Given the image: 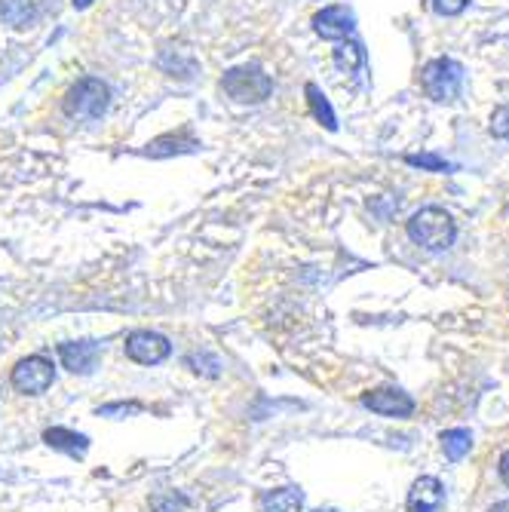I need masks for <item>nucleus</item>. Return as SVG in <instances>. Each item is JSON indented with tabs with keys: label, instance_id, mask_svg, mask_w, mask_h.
<instances>
[{
	"label": "nucleus",
	"instance_id": "f257e3e1",
	"mask_svg": "<svg viewBox=\"0 0 509 512\" xmlns=\"http://www.w3.org/2000/svg\"><path fill=\"white\" fill-rule=\"evenodd\" d=\"M454 237H457V224L439 206H427L421 212H414L411 221H408V240L414 246L427 249V252H445V249H451Z\"/></svg>",
	"mask_w": 509,
	"mask_h": 512
},
{
	"label": "nucleus",
	"instance_id": "f03ea898",
	"mask_svg": "<svg viewBox=\"0 0 509 512\" xmlns=\"http://www.w3.org/2000/svg\"><path fill=\"white\" fill-rule=\"evenodd\" d=\"M108 105H111V89L99 77L77 80L65 92V102H62V108L71 120H99V117H105Z\"/></svg>",
	"mask_w": 509,
	"mask_h": 512
},
{
	"label": "nucleus",
	"instance_id": "7ed1b4c3",
	"mask_svg": "<svg viewBox=\"0 0 509 512\" xmlns=\"http://www.w3.org/2000/svg\"><path fill=\"white\" fill-rule=\"evenodd\" d=\"M221 89L240 105H258L273 92V80L258 65H237L221 77Z\"/></svg>",
	"mask_w": 509,
	"mask_h": 512
},
{
	"label": "nucleus",
	"instance_id": "20e7f679",
	"mask_svg": "<svg viewBox=\"0 0 509 512\" xmlns=\"http://www.w3.org/2000/svg\"><path fill=\"white\" fill-rule=\"evenodd\" d=\"M421 83H424V92L433 102L451 105L460 99V92H464V65L454 62V59H433L424 68Z\"/></svg>",
	"mask_w": 509,
	"mask_h": 512
},
{
	"label": "nucleus",
	"instance_id": "39448f33",
	"mask_svg": "<svg viewBox=\"0 0 509 512\" xmlns=\"http://www.w3.org/2000/svg\"><path fill=\"white\" fill-rule=\"evenodd\" d=\"M56 381V368L50 359L43 356H28L13 368V387L25 396H40L53 387Z\"/></svg>",
	"mask_w": 509,
	"mask_h": 512
},
{
	"label": "nucleus",
	"instance_id": "423d86ee",
	"mask_svg": "<svg viewBox=\"0 0 509 512\" xmlns=\"http://www.w3.org/2000/svg\"><path fill=\"white\" fill-rule=\"evenodd\" d=\"M172 353V344L157 332H132L126 338V356L138 365H157Z\"/></svg>",
	"mask_w": 509,
	"mask_h": 512
},
{
	"label": "nucleus",
	"instance_id": "0eeeda50",
	"mask_svg": "<svg viewBox=\"0 0 509 512\" xmlns=\"http://www.w3.org/2000/svg\"><path fill=\"white\" fill-rule=\"evenodd\" d=\"M313 31L319 37H326V40H347L356 31V16L344 4L326 7V10H319L313 16Z\"/></svg>",
	"mask_w": 509,
	"mask_h": 512
},
{
	"label": "nucleus",
	"instance_id": "6e6552de",
	"mask_svg": "<svg viewBox=\"0 0 509 512\" xmlns=\"http://www.w3.org/2000/svg\"><path fill=\"white\" fill-rule=\"evenodd\" d=\"M59 359L74 375H92L102 359V347L96 341H68L59 347Z\"/></svg>",
	"mask_w": 509,
	"mask_h": 512
},
{
	"label": "nucleus",
	"instance_id": "1a4fd4ad",
	"mask_svg": "<svg viewBox=\"0 0 509 512\" xmlns=\"http://www.w3.org/2000/svg\"><path fill=\"white\" fill-rule=\"evenodd\" d=\"M362 405L372 408L384 417H408L414 411V399L402 390H393V387H384V390H372L362 396Z\"/></svg>",
	"mask_w": 509,
	"mask_h": 512
},
{
	"label": "nucleus",
	"instance_id": "9d476101",
	"mask_svg": "<svg viewBox=\"0 0 509 512\" xmlns=\"http://www.w3.org/2000/svg\"><path fill=\"white\" fill-rule=\"evenodd\" d=\"M445 503V488L436 476H421L408 491V512H439Z\"/></svg>",
	"mask_w": 509,
	"mask_h": 512
},
{
	"label": "nucleus",
	"instance_id": "9b49d317",
	"mask_svg": "<svg viewBox=\"0 0 509 512\" xmlns=\"http://www.w3.org/2000/svg\"><path fill=\"white\" fill-rule=\"evenodd\" d=\"M335 68H338L341 74H347L350 80H356V83H365V68H368V59H365L362 43H356V40H341V46L335 50Z\"/></svg>",
	"mask_w": 509,
	"mask_h": 512
},
{
	"label": "nucleus",
	"instance_id": "f8f14e48",
	"mask_svg": "<svg viewBox=\"0 0 509 512\" xmlns=\"http://www.w3.org/2000/svg\"><path fill=\"white\" fill-rule=\"evenodd\" d=\"M43 442L56 448V451H65L71 457H83L86 448H89V439L83 433H74V430H65V427H50L43 433Z\"/></svg>",
	"mask_w": 509,
	"mask_h": 512
},
{
	"label": "nucleus",
	"instance_id": "ddd939ff",
	"mask_svg": "<svg viewBox=\"0 0 509 512\" xmlns=\"http://www.w3.org/2000/svg\"><path fill=\"white\" fill-rule=\"evenodd\" d=\"M0 19L10 28H28L37 19V4L34 0H0Z\"/></svg>",
	"mask_w": 509,
	"mask_h": 512
},
{
	"label": "nucleus",
	"instance_id": "4468645a",
	"mask_svg": "<svg viewBox=\"0 0 509 512\" xmlns=\"http://www.w3.org/2000/svg\"><path fill=\"white\" fill-rule=\"evenodd\" d=\"M264 512H301L304 509V497L295 488H280V491H270L261 497Z\"/></svg>",
	"mask_w": 509,
	"mask_h": 512
},
{
	"label": "nucleus",
	"instance_id": "2eb2a0df",
	"mask_svg": "<svg viewBox=\"0 0 509 512\" xmlns=\"http://www.w3.org/2000/svg\"><path fill=\"white\" fill-rule=\"evenodd\" d=\"M307 105H310V111H313L316 123H322L329 132H335V129H338V117H335V111H332L329 99L322 96V89H319L316 83H307Z\"/></svg>",
	"mask_w": 509,
	"mask_h": 512
},
{
	"label": "nucleus",
	"instance_id": "dca6fc26",
	"mask_svg": "<svg viewBox=\"0 0 509 512\" xmlns=\"http://www.w3.org/2000/svg\"><path fill=\"white\" fill-rule=\"evenodd\" d=\"M160 65H163L172 77H184V80L194 77V68H197L194 56H188L184 50H163Z\"/></svg>",
	"mask_w": 509,
	"mask_h": 512
},
{
	"label": "nucleus",
	"instance_id": "f3484780",
	"mask_svg": "<svg viewBox=\"0 0 509 512\" xmlns=\"http://www.w3.org/2000/svg\"><path fill=\"white\" fill-rule=\"evenodd\" d=\"M442 448L451 460H460V457H467L470 448H473V433L470 430H445L442 436Z\"/></svg>",
	"mask_w": 509,
	"mask_h": 512
},
{
	"label": "nucleus",
	"instance_id": "a211bd4d",
	"mask_svg": "<svg viewBox=\"0 0 509 512\" xmlns=\"http://www.w3.org/2000/svg\"><path fill=\"white\" fill-rule=\"evenodd\" d=\"M197 142L194 138H181V135H169V138H157V142L148 145L151 157H169V154H184V151H194Z\"/></svg>",
	"mask_w": 509,
	"mask_h": 512
},
{
	"label": "nucleus",
	"instance_id": "6ab92c4d",
	"mask_svg": "<svg viewBox=\"0 0 509 512\" xmlns=\"http://www.w3.org/2000/svg\"><path fill=\"white\" fill-rule=\"evenodd\" d=\"M405 163L414 166V169H427V172H451V169H454L448 160H442V157H436V154H408Z\"/></svg>",
	"mask_w": 509,
	"mask_h": 512
},
{
	"label": "nucleus",
	"instance_id": "aec40b11",
	"mask_svg": "<svg viewBox=\"0 0 509 512\" xmlns=\"http://www.w3.org/2000/svg\"><path fill=\"white\" fill-rule=\"evenodd\" d=\"M430 7L436 16H460L467 7H470V0H430Z\"/></svg>",
	"mask_w": 509,
	"mask_h": 512
},
{
	"label": "nucleus",
	"instance_id": "412c9836",
	"mask_svg": "<svg viewBox=\"0 0 509 512\" xmlns=\"http://www.w3.org/2000/svg\"><path fill=\"white\" fill-rule=\"evenodd\" d=\"M491 135L500 142H509V108H497L491 114Z\"/></svg>",
	"mask_w": 509,
	"mask_h": 512
},
{
	"label": "nucleus",
	"instance_id": "4be33fe9",
	"mask_svg": "<svg viewBox=\"0 0 509 512\" xmlns=\"http://www.w3.org/2000/svg\"><path fill=\"white\" fill-rule=\"evenodd\" d=\"M191 365H206V368H200L203 375H209V378H218V359L215 356H209V353H200V356H191Z\"/></svg>",
	"mask_w": 509,
	"mask_h": 512
},
{
	"label": "nucleus",
	"instance_id": "5701e85b",
	"mask_svg": "<svg viewBox=\"0 0 509 512\" xmlns=\"http://www.w3.org/2000/svg\"><path fill=\"white\" fill-rule=\"evenodd\" d=\"M500 479H503V482L509 485V451H506V454L500 457Z\"/></svg>",
	"mask_w": 509,
	"mask_h": 512
},
{
	"label": "nucleus",
	"instance_id": "b1692460",
	"mask_svg": "<svg viewBox=\"0 0 509 512\" xmlns=\"http://www.w3.org/2000/svg\"><path fill=\"white\" fill-rule=\"evenodd\" d=\"M488 512H509V503H494Z\"/></svg>",
	"mask_w": 509,
	"mask_h": 512
},
{
	"label": "nucleus",
	"instance_id": "393cba45",
	"mask_svg": "<svg viewBox=\"0 0 509 512\" xmlns=\"http://www.w3.org/2000/svg\"><path fill=\"white\" fill-rule=\"evenodd\" d=\"M89 4H92V0H74V7H77V10H86Z\"/></svg>",
	"mask_w": 509,
	"mask_h": 512
},
{
	"label": "nucleus",
	"instance_id": "a878e982",
	"mask_svg": "<svg viewBox=\"0 0 509 512\" xmlns=\"http://www.w3.org/2000/svg\"><path fill=\"white\" fill-rule=\"evenodd\" d=\"M169 506H184V500H169ZM157 509H160V512H166L163 506H157Z\"/></svg>",
	"mask_w": 509,
	"mask_h": 512
},
{
	"label": "nucleus",
	"instance_id": "bb28decb",
	"mask_svg": "<svg viewBox=\"0 0 509 512\" xmlns=\"http://www.w3.org/2000/svg\"><path fill=\"white\" fill-rule=\"evenodd\" d=\"M316 512H338V509H316Z\"/></svg>",
	"mask_w": 509,
	"mask_h": 512
}]
</instances>
